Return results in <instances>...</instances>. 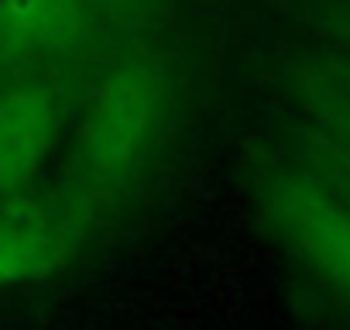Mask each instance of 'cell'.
Listing matches in <instances>:
<instances>
[{
	"instance_id": "cell-2",
	"label": "cell",
	"mask_w": 350,
	"mask_h": 330,
	"mask_svg": "<svg viewBox=\"0 0 350 330\" xmlns=\"http://www.w3.org/2000/svg\"><path fill=\"white\" fill-rule=\"evenodd\" d=\"M55 107L38 90L0 97V193L28 179L55 134Z\"/></svg>"
},
{
	"instance_id": "cell-1",
	"label": "cell",
	"mask_w": 350,
	"mask_h": 330,
	"mask_svg": "<svg viewBox=\"0 0 350 330\" xmlns=\"http://www.w3.org/2000/svg\"><path fill=\"white\" fill-rule=\"evenodd\" d=\"M154 107V86L144 79H120L103 93L100 107L83 131V173L93 183H113L127 162L137 158V148L148 134Z\"/></svg>"
}]
</instances>
